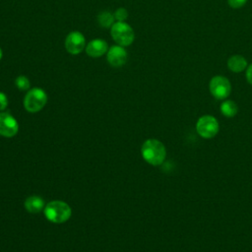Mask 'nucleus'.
I'll return each mask as SVG.
<instances>
[{"label":"nucleus","mask_w":252,"mask_h":252,"mask_svg":"<svg viewBox=\"0 0 252 252\" xmlns=\"http://www.w3.org/2000/svg\"><path fill=\"white\" fill-rule=\"evenodd\" d=\"M141 153L143 158L152 165H159L163 162L166 150L164 145L157 139H149L142 145Z\"/></svg>","instance_id":"f257e3e1"},{"label":"nucleus","mask_w":252,"mask_h":252,"mask_svg":"<svg viewBox=\"0 0 252 252\" xmlns=\"http://www.w3.org/2000/svg\"><path fill=\"white\" fill-rule=\"evenodd\" d=\"M44 215L48 220L54 223H61L68 220L72 211L70 206L63 201H51L44 207Z\"/></svg>","instance_id":"f03ea898"},{"label":"nucleus","mask_w":252,"mask_h":252,"mask_svg":"<svg viewBox=\"0 0 252 252\" xmlns=\"http://www.w3.org/2000/svg\"><path fill=\"white\" fill-rule=\"evenodd\" d=\"M110 33L114 41L121 46L130 45L135 38L133 29L125 22H116L112 25Z\"/></svg>","instance_id":"7ed1b4c3"},{"label":"nucleus","mask_w":252,"mask_h":252,"mask_svg":"<svg viewBox=\"0 0 252 252\" xmlns=\"http://www.w3.org/2000/svg\"><path fill=\"white\" fill-rule=\"evenodd\" d=\"M47 95L42 89L33 88L30 90L24 98V106L29 112H37L46 104Z\"/></svg>","instance_id":"20e7f679"},{"label":"nucleus","mask_w":252,"mask_h":252,"mask_svg":"<svg viewBox=\"0 0 252 252\" xmlns=\"http://www.w3.org/2000/svg\"><path fill=\"white\" fill-rule=\"evenodd\" d=\"M220 129L218 120L211 115H204L200 117L196 123L197 133L204 139L214 138Z\"/></svg>","instance_id":"39448f33"},{"label":"nucleus","mask_w":252,"mask_h":252,"mask_svg":"<svg viewBox=\"0 0 252 252\" xmlns=\"http://www.w3.org/2000/svg\"><path fill=\"white\" fill-rule=\"evenodd\" d=\"M210 92L217 99L226 98L231 91L230 82L223 76H215L210 81Z\"/></svg>","instance_id":"423d86ee"},{"label":"nucleus","mask_w":252,"mask_h":252,"mask_svg":"<svg viewBox=\"0 0 252 252\" xmlns=\"http://www.w3.org/2000/svg\"><path fill=\"white\" fill-rule=\"evenodd\" d=\"M86 45L85 36L80 32H71L65 39L66 50L73 55H77L83 51Z\"/></svg>","instance_id":"0eeeda50"},{"label":"nucleus","mask_w":252,"mask_h":252,"mask_svg":"<svg viewBox=\"0 0 252 252\" xmlns=\"http://www.w3.org/2000/svg\"><path fill=\"white\" fill-rule=\"evenodd\" d=\"M19 124L17 120L8 112H0V135L13 137L18 133Z\"/></svg>","instance_id":"6e6552de"},{"label":"nucleus","mask_w":252,"mask_h":252,"mask_svg":"<svg viewBox=\"0 0 252 252\" xmlns=\"http://www.w3.org/2000/svg\"><path fill=\"white\" fill-rule=\"evenodd\" d=\"M106 58L111 66L120 67L127 61V51L124 46L113 45L108 48Z\"/></svg>","instance_id":"1a4fd4ad"},{"label":"nucleus","mask_w":252,"mask_h":252,"mask_svg":"<svg viewBox=\"0 0 252 252\" xmlns=\"http://www.w3.org/2000/svg\"><path fill=\"white\" fill-rule=\"evenodd\" d=\"M108 50L107 42L101 38H94L86 46V52L91 57H100Z\"/></svg>","instance_id":"9d476101"},{"label":"nucleus","mask_w":252,"mask_h":252,"mask_svg":"<svg viewBox=\"0 0 252 252\" xmlns=\"http://www.w3.org/2000/svg\"><path fill=\"white\" fill-rule=\"evenodd\" d=\"M25 208L30 213H39L42 211V209H44V202L38 196H31L26 199Z\"/></svg>","instance_id":"9b49d317"},{"label":"nucleus","mask_w":252,"mask_h":252,"mask_svg":"<svg viewBox=\"0 0 252 252\" xmlns=\"http://www.w3.org/2000/svg\"><path fill=\"white\" fill-rule=\"evenodd\" d=\"M247 66V60L241 55H232L227 60V67L234 73L242 72Z\"/></svg>","instance_id":"f8f14e48"},{"label":"nucleus","mask_w":252,"mask_h":252,"mask_svg":"<svg viewBox=\"0 0 252 252\" xmlns=\"http://www.w3.org/2000/svg\"><path fill=\"white\" fill-rule=\"evenodd\" d=\"M237 105L234 101L227 99L220 104V111L225 117H233L237 113Z\"/></svg>","instance_id":"ddd939ff"},{"label":"nucleus","mask_w":252,"mask_h":252,"mask_svg":"<svg viewBox=\"0 0 252 252\" xmlns=\"http://www.w3.org/2000/svg\"><path fill=\"white\" fill-rule=\"evenodd\" d=\"M97 21L102 28H111L114 24V15L108 11H103L98 15Z\"/></svg>","instance_id":"4468645a"},{"label":"nucleus","mask_w":252,"mask_h":252,"mask_svg":"<svg viewBox=\"0 0 252 252\" xmlns=\"http://www.w3.org/2000/svg\"><path fill=\"white\" fill-rule=\"evenodd\" d=\"M16 87L21 91H27L30 89V81L26 76H18L15 80Z\"/></svg>","instance_id":"2eb2a0df"},{"label":"nucleus","mask_w":252,"mask_h":252,"mask_svg":"<svg viewBox=\"0 0 252 252\" xmlns=\"http://www.w3.org/2000/svg\"><path fill=\"white\" fill-rule=\"evenodd\" d=\"M128 17V12L125 8H118L114 13V19L117 20V22H124Z\"/></svg>","instance_id":"dca6fc26"},{"label":"nucleus","mask_w":252,"mask_h":252,"mask_svg":"<svg viewBox=\"0 0 252 252\" xmlns=\"http://www.w3.org/2000/svg\"><path fill=\"white\" fill-rule=\"evenodd\" d=\"M246 2H247V0H227L228 5L233 9L241 8L243 5H245Z\"/></svg>","instance_id":"f3484780"},{"label":"nucleus","mask_w":252,"mask_h":252,"mask_svg":"<svg viewBox=\"0 0 252 252\" xmlns=\"http://www.w3.org/2000/svg\"><path fill=\"white\" fill-rule=\"evenodd\" d=\"M8 105V98L7 95L0 92V110H4Z\"/></svg>","instance_id":"a211bd4d"},{"label":"nucleus","mask_w":252,"mask_h":252,"mask_svg":"<svg viewBox=\"0 0 252 252\" xmlns=\"http://www.w3.org/2000/svg\"><path fill=\"white\" fill-rule=\"evenodd\" d=\"M246 78H247V81L249 82V84L252 85V64L247 68V71H246Z\"/></svg>","instance_id":"6ab92c4d"},{"label":"nucleus","mask_w":252,"mask_h":252,"mask_svg":"<svg viewBox=\"0 0 252 252\" xmlns=\"http://www.w3.org/2000/svg\"><path fill=\"white\" fill-rule=\"evenodd\" d=\"M2 56H3V52H2V49L0 48V60H1V58H2Z\"/></svg>","instance_id":"aec40b11"}]
</instances>
